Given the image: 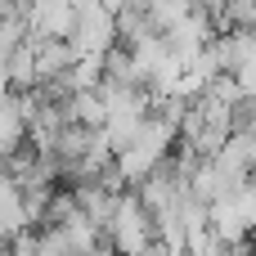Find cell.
I'll list each match as a JSON object with an SVG mask.
<instances>
[{"instance_id":"6da1fadb","label":"cell","mask_w":256,"mask_h":256,"mask_svg":"<svg viewBox=\"0 0 256 256\" xmlns=\"http://www.w3.org/2000/svg\"><path fill=\"white\" fill-rule=\"evenodd\" d=\"M104 234H108L112 256H148L153 252L158 230H153V216L144 212V202L135 198V189H122L117 194V207H112Z\"/></svg>"},{"instance_id":"7a4b0ae2","label":"cell","mask_w":256,"mask_h":256,"mask_svg":"<svg viewBox=\"0 0 256 256\" xmlns=\"http://www.w3.org/2000/svg\"><path fill=\"white\" fill-rule=\"evenodd\" d=\"M207 230L220 234L225 243H243L256 230V176L238 180L234 189H225L220 198L207 202Z\"/></svg>"},{"instance_id":"3957f363","label":"cell","mask_w":256,"mask_h":256,"mask_svg":"<svg viewBox=\"0 0 256 256\" xmlns=\"http://www.w3.org/2000/svg\"><path fill=\"white\" fill-rule=\"evenodd\" d=\"M68 45H72V54H104V50H112L117 45V14H108L99 0L76 4Z\"/></svg>"},{"instance_id":"277c9868","label":"cell","mask_w":256,"mask_h":256,"mask_svg":"<svg viewBox=\"0 0 256 256\" xmlns=\"http://www.w3.org/2000/svg\"><path fill=\"white\" fill-rule=\"evenodd\" d=\"M72 18H76V0H32L22 14L27 36H36V40H68Z\"/></svg>"},{"instance_id":"5b68a950","label":"cell","mask_w":256,"mask_h":256,"mask_svg":"<svg viewBox=\"0 0 256 256\" xmlns=\"http://www.w3.org/2000/svg\"><path fill=\"white\" fill-rule=\"evenodd\" d=\"M58 108H63V122H72V126H90V130L104 126V99H99V90H68V99Z\"/></svg>"},{"instance_id":"8992f818","label":"cell","mask_w":256,"mask_h":256,"mask_svg":"<svg viewBox=\"0 0 256 256\" xmlns=\"http://www.w3.org/2000/svg\"><path fill=\"white\" fill-rule=\"evenodd\" d=\"M36 40V36H32ZM72 45L68 40H36V86L40 81H54V76H63L68 68H72Z\"/></svg>"},{"instance_id":"52a82bcc","label":"cell","mask_w":256,"mask_h":256,"mask_svg":"<svg viewBox=\"0 0 256 256\" xmlns=\"http://www.w3.org/2000/svg\"><path fill=\"white\" fill-rule=\"evenodd\" d=\"M4 81H9V90H36V40L27 36L4 63Z\"/></svg>"},{"instance_id":"ba28073f","label":"cell","mask_w":256,"mask_h":256,"mask_svg":"<svg viewBox=\"0 0 256 256\" xmlns=\"http://www.w3.org/2000/svg\"><path fill=\"white\" fill-rule=\"evenodd\" d=\"M27 140V126H22V108H18V94H0V162Z\"/></svg>"},{"instance_id":"9c48e42d","label":"cell","mask_w":256,"mask_h":256,"mask_svg":"<svg viewBox=\"0 0 256 256\" xmlns=\"http://www.w3.org/2000/svg\"><path fill=\"white\" fill-rule=\"evenodd\" d=\"M22 40H27V22H22V18H0V63L18 50Z\"/></svg>"},{"instance_id":"30bf717a","label":"cell","mask_w":256,"mask_h":256,"mask_svg":"<svg viewBox=\"0 0 256 256\" xmlns=\"http://www.w3.org/2000/svg\"><path fill=\"white\" fill-rule=\"evenodd\" d=\"M0 256H36V234L22 230V234H9L0 243Z\"/></svg>"},{"instance_id":"8fae6325","label":"cell","mask_w":256,"mask_h":256,"mask_svg":"<svg viewBox=\"0 0 256 256\" xmlns=\"http://www.w3.org/2000/svg\"><path fill=\"white\" fill-rule=\"evenodd\" d=\"M32 0H0V18H22Z\"/></svg>"},{"instance_id":"7c38bea8","label":"cell","mask_w":256,"mask_h":256,"mask_svg":"<svg viewBox=\"0 0 256 256\" xmlns=\"http://www.w3.org/2000/svg\"><path fill=\"white\" fill-rule=\"evenodd\" d=\"M99 4H104V9H108V14H122V9H126V4H130V0H99Z\"/></svg>"},{"instance_id":"4fadbf2b","label":"cell","mask_w":256,"mask_h":256,"mask_svg":"<svg viewBox=\"0 0 256 256\" xmlns=\"http://www.w3.org/2000/svg\"><path fill=\"white\" fill-rule=\"evenodd\" d=\"M243 243H248V252L256 256V230H252V234H248V238H243Z\"/></svg>"}]
</instances>
